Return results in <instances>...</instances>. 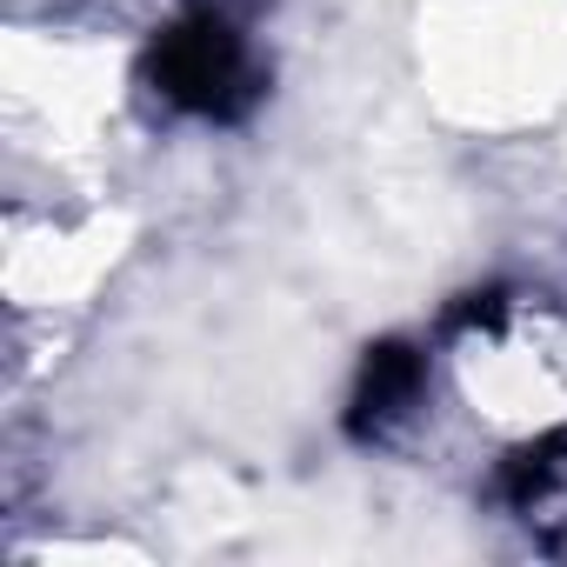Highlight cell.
I'll use <instances>...</instances> for the list:
<instances>
[{
  "label": "cell",
  "mask_w": 567,
  "mask_h": 567,
  "mask_svg": "<svg viewBox=\"0 0 567 567\" xmlns=\"http://www.w3.org/2000/svg\"><path fill=\"white\" fill-rule=\"evenodd\" d=\"M147 81L167 107L181 114H200V121H240L254 101H260V74H254V54L240 41V28L214 8H194L181 14L154 54H147Z\"/></svg>",
  "instance_id": "obj_1"
},
{
  "label": "cell",
  "mask_w": 567,
  "mask_h": 567,
  "mask_svg": "<svg viewBox=\"0 0 567 567\" xmlns=\"http://www.w3.org/2000/svg\"><path fill=\"white\" fill-rule=\"evenodd\" d=\"M421 374H427V361H421L408 341H381V348H368L361 381H354V401H348V434L368 441V434H381L388 421H401L408 401L421 394Z\"/></svg>",
  "instance_id": "obj_2"
},
{
  "label": "cell",
  "mask_w": 567,
  "mask_h": 567,
  "mask_svg": "<svg viewBox=\"0 0 567 567\" xmlns=\"http://www.w3.org/2000/svg\"><path fill=\"white\" fill-rule=\"evenodd\" d=\"M560 454H567V434H540V441L514 447L507 467H501V494H507L514 507H534V501L560 481Z\"/></svg>",
  "instance_id": "obj_3"
}]
</instances>
